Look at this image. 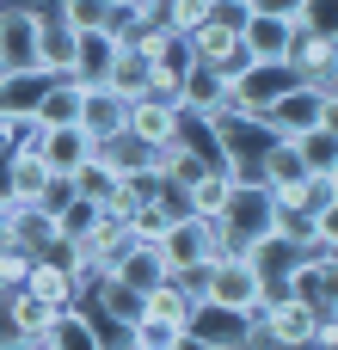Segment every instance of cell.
I'll use <instances>...</instances> for the list:
<instances>
[{"label": "cell", "mask_w": 338, "mask_h": 350, "mask_svg": "<svg viewBox=\"0 0 338 350\" xmlns=\"http://www.w3.org/2000/svg\"><path fill=\"white\" fill-rule=\"evenodd\" d=\"M216 228H222V252H265L271 246V228H277V197L259 178H240L228 191Z\"/></svg>", "instance_id": "6da1fadb"}, {"label": "cell", "mask_w": 338, "mask_h": 350, "mask_svg": "<svg viewBox=\"0 0 338 350\" xmlns=\"http://www.w3.org/2000/svg\"><path fill=\"white\" fill-rule=\"evenodd\" d=\"M216 301L240 308V314H259L265 295H271V271H265V252H216L209 258V289Z\"/></svg>", "instance_id": "7a4b0ae2"}, {"label": "cell", "mask_w": 338, "mask_h": 350, "mask_svg": "<svg viewBox=\"0 0 338 350\" xmlns=\"http://www.w3.org/2000/svg\"><path fill=\"white\" fill-rule=\"evenodd\" d=\"M185 338H191L197 350H228V345H271V338H265V326H259V314H240V308H228V301H216V295L191 301Z\"/></svg>", "instance_id": "3957f363"}, {"label": "cell", "mask_w": 338, "mask_h": 350, "mask_svg": "<svg viewBox=\"0 0 338 350\" xmlns=\"http://www.w3.org/2000/svg\"><path fill=\"white\" fill-rule=\"evenodd\" d=\"M160 252H166V271H191V265H209L222 252V228L209 215H179L166 234H160Z\"/></svg>", "instance_id": "277c9868"}, {"label": "cell", "mask_w": 338, "mask_h": 350, "mask_svg": "<svg viewBox=\"0 0 338 350\" xmlns=\"http://www.w3.org/2000/svg\"><path fill=\"white\" fill-rule=\"evenodd\" d=\"M37 37H43V6H25V0L0 6V74L37 68Z\"/></svg>", "instance_id": "5b68a950"}, {"label": "cell", "mask_w": 338, "mask_h": 350, "mask_svg": "<svg viewBox=\"0 0 338 350\" xmlns=\"http://www.w3.org/2000/svg\"><path fill=\"white\" fill-rule=\"evenodd\" d=\"M277 289H289V295H302V301H314V308H338V252H326V246L302 252V258L283 271Z\"/></svg>", "instance_id": "8992f818"}, {"label": "cell", "mask_w": 338, "mask_h": 350, "mask_svg": "<svg viewBox=\"0 0 338 350\" xmlns=\"http://www.w3.org/2000/svg\"><path fill=\"white\" fill-rule=\"evenodd\" d=\"M320 86H308V80H289L265 111H259V123L271 129V135H302V129H314L320 123Z\"/></svg>", "instance_id": "52a82bcc"}, {"label": "cell", "mask_w": 338, "mask_h": 350, "mask_svg": "<svg viewBox=\"0 0 338 350\" xmlns=\"http://www.w3.org/2000/svg\"><path fill=\"white\" fill-rule=\"evenodd\" d=\"M18 289H31V295H37V301H49V308L80 301V277H74V265H68V246L55 240L49 252H37V258H31V277H25Z\"/></svg>", "instance_id": "ba28073f"}, {"label": "cell", "mask_w": 338, "mask_h": 350, "mask_svg": "<svg viewBox=\"0 0 338 350\" xmlns=\"http://www.w3.org/2000/svg\"><path fill=\"white\" fill-rule=\"evenodd\" d=\"M80 129L92 142H111L129 129V92H117L111 80H86V98H80Z\"/></svg>", "instance_id": "9c48e42d"}, {"label": "cell", "mask_w": 338, "mask_h": 350, "mask_svg": "<svg viewBox=\"0 0 338 350\" xmlns=\"http://www.w3.org/2000/svg\"><path fill=\"white\" fill-rule=\"evenodd\" d=\"M302 25L296 18H277V12H246L240 18V43L252 49V62H289Z\"/></svg>", "instance_id": "30bf717a"}, {"label": "cell", "mask_w": 338, "mask_h": 350, "mask_svg": "<svg viewBox=\"0 0 338 350\" xmlns=\"http://www.w3.org/2000/svg\"><path fill=\"white\" fill-rule=\"evenodd\" d=\"M179 105H185L191 117H222V111H234V80H228L222 68L197 62V68L185 74V86H179Z\"/></svg>", "instance_id": "8fae6325"}, {"label": "cell", "mask_w": 338, "mask_h": 350, "mask_svg": "<svg viewBox=\"0 0 338 350\" xmlns=\"http://www.w3.org/2000/svg\"><path fill=\"white\" fill-rule=\"evenodd\" d=\"M289 74L308 80V86H338V37H320V31H302L296 49H289Z\"/></svg>", "instance_id": "7c38bea8"}, {"label": "cell", "mask_w": 338, "mask_h": 350, "mask_svg": "<svg viewBox=\"0 0 338 350\" xmlns=\"http://www.w3.org/2000/svg\"><path fill=\"white\" fill-rule=\"evenodd\" d=\"M179 123H185V105L179 98H166V92H142V98H129V135H142V142H172L179 135Z\"/></svg>", "instance_id": "4fadbf2b"}, {"label": "cell", "mask_w": 338, "mask_h": 350, "mask_svg": "<svg viewBox=\"0 0 338 350\" xmlns=\"http://www.w3.org/2000/svg\"><path fill=\"white\" fill-rule=\"evenodd\" d=\"M296 74H289V62H252L246 74H234V111H246V117H259L283 86H289Z\"/></svg>", "instance_id": "5bb4252c"}, {"label": "cell", "mask_w": 338, "mask_h": 350, "mask_svg": "<svg viewBox=\"0 0 338 350\" xmlns=\"http://www.w3.org/2000/svg\"><path fill=\"white\" fill-rule=\"evenodd\" d=\"M92 154H99V142H92L80 123H55V129L43 135V166H49L62 185H68V178H74V172H80Z\"/></svg>", "instance_id": "9a60e30c"}, {"label": "cell", "mask_w": 338, "mask_h": 350, "mask_svg": "<svg viewBox=\"0 0 338 350\" xmlns=\"http://www.w3.org/2000/svg\"><path fill=\"white\" fill-rule=\"evenodd\" d=\"M80 98H86V80H80V74H49L31 117L49 123V129H55V123H80Z\"/></svg>", "instance_id": "2e32d148"}, {"label": "cell", "mask_w": 338, "mask_h": 350, "mask_svg": "<svg viewBox=\"0 0 338 350\" xmlns=\"http://www.w3.org/2000/svg\"><path fill=\"white\" fill-rule=\"evenodd\" d=\"M6 320H12V332H18V350H43V332H49V301H37L31 289H6V308H0Z\"/></svg>", "instance_id": "e0dca14e"}, {"label": "cell", "mask_w": 338, "mask_h": 350, "mask_svg": "<svg viewBox=\"0 0 338 350\" xmlns=\"http://www.w3.org/2000/svg\"><path fill=\"white\" fill-rule=\"evenodd\" d=\"M74 49H80V31L62 18V12H43V37H37V68L43 74H74Z\"/></svg>", "instance_id": "ac0fdd59"}, {"label": "cell", "mask_w": 338, "mask_h": 350, "mask_svg": "<svg viewBox=\"0 0 338 350\" xmlns=\"http://www.w3.org/2000/svg\"><path fill=\"white\" fill-rule=\"evenodd\" d=\"M148 68H154V92H166V98H179V86H185V74L197 68V55H191V37L185 31H172L154 55H148Z\"/></svg>", "instance_id": "d6986e66"}, {"label": "cell", "mask_w": 338, "mask_h": 350, "mask_svg": "<svg viewBox=\"0 0 338 350\" xmlns=\"http://www.w3.org/2000/svg\"><path fill=\"white\" fill-rule=\"evenodd\" d=\"M68 185H74L86 203H99V209H117V203H123V172H117L105 154H92V160H86V166L68 178Z\"/></svg>", "instance_id": "ffe728a7"}, {"label": "cell", "mask_w": 338, "mask_h": 350, "mask_svg": "<svg viewBox=\"0 0 338 350\" xmlns=\"http://www.w3.org/2000/svg\"><path fill=\"white\" fill-rule=\"evenodd\" d=\"M123 345H135V350H179V345H191V338H185V320H166V314H135V320L123 326Z\"/></svg>", "instance_id": "44dd1931"}, {"label": "cell", "mask_w": 338, "mask_h": 350, "mask_svg": "<svg viewBox=\"0 0 338 350\" xmlns=\"http://www.w3.org/2000/svg\"><path fill=\"white\" fill-rule=\"evenodd\" d=\"M6 160H12V203H49L62 178L43 166V154H6Z\"/></svg>", "instance_id": "7402d4cb"}, {"label": "cell", "mask_w": 338, "mask_h": 350, "mask_svg": "<svg viewBox=\"0 0 338 350\" xmlns=\"http://www.w3.org/2000/svg\"><path fill=\"white\" fill-rule=\"evenodd\" d=\"M117 49H123V37H117V31H80L74 74H80V80H105V74H111V62H117Z\"/></svg>", "instance_id": "603a6c76"}, {"label": "cell", "mask_w": 338, "mask_h": 350, "mask_svg": "<svg viewBox=\"0 0 338 350\" xmlns=\"http://www.w3.org/2000/svg\"><path fill=\"white\" fill-rule=\"evenodd\" d=\"M99 154H105L123 178L154 172V160H160V148H154V142H142V135H129V129H123V135H111V142H99Z\"/></svg>", "instance_id": "cb8c5ba5"}, {"label": "cell", "mask_w": 338, "mask_h": 350, "mask_svg": "<svg viewBox=\"0 0 338 350\" xmlns=\"http://www.w3.org/2000/svg\"><path fill=\"white\" fill-rule=\"evenodd\" d=\"M117 92H129V98H142V92H154V68H148V55L135 49V43H123L117 49V62H111V74H105Z\"/></svg>", "instance_id": "d4e9b609"}, {"label": "cell", "mask_w": 338, "mask_h": 350, "mask_svg": "<svg viewBox=\"0 0 338 350\" xmlns=\"http://www.w3.org/2000/svg\"><path fill=\"white\" fill-rule=\"evenodd\" d=\"M289 148H296V160H302V172H333L338 166V135L333 129H302V135H289Z\"/></svg>", "instance_id": "484cf974"}, {"label": "cell", "mask_w": 338, "mask_h": 350, "mask_svg": "<svg viewBox=\"0 0 338 350\" xmlns=\"http://www.w3.org/2000/svg\"><path fill=\"white\" fill-rule=\"evenodd\" d=\"M43 80H49V74H37V68L0 74V105H6V117H31V111H37V92H43Z\"/></svg>", "instance_id": "4316f807"}, {"label": "cell", "mask_w": 338, "mask_h": 350, "mask_svg": "<svg viewBox=\"0 0 338 350\" xmlns=\"http://www.w3.org/2000/svg\"><path fill=\"white\" fill-rule=\"evenodd\" d=\"M228 191H234V178H228L222 166H209L197 185H185V203H191V215H209V221H216L222 203H228Z\"/></svg>", "instance_id": "83f0119b"}, {"label": "cell", "mask_w": 338, "mask_h": 350, "mask_svg": "<svg viewBox=\"0 0 338 350\" xmlns=\"http://www.w3.org/2000/svg\"><path fill=\"white\" fill-rule=\"evenodd\" d=\"M31 246H18V240H0V289H18L25 277H31Z\"/></svg>", "instance_id": "f1b7e54d"}, {"label": "cell", "mask_w": 338, "mask_h": 350, "mask_svg": "<svg viewBox=\"0 0 338 350\" xmlns=\"http://www.w3.org/2000/svg\"><path fill=\"white\" fill-rule=\"evenodd\" d=\"M302 31H320V37H338V0H302Z\"/></svg>", "instance_id": "f546056e"}, {"label": "cell", "mask_w": 338, "mask_h": 350, "mask_svg": "<svg viewBox=\"0 0 338 350\" xmlns=\"http://www.w3.org/2000/svg\"><path fill=\"white\" fill-rule=\"evenodd\" d=\"M209 12H216V0H166V25L172 31H197Z\"/></svg>", "instance_id": "4dcf8cb0"}, {"label": "cell", "mask_w": 338, "mask_h": 350, "mask_svg": "<svg viewBox=\"0 0 338 350\" xmlns=\"http://www.w3.org/2000/svg\"><path fill=\"white\" fill-rule=\"evenodd\" d=\"M314 228H320V246H326V252H338V203L314 209Z\"/></svg>", "instance_id": "1f68e13d"}, {"label": "cell", "mask_w": 338, "mask_h": 350, "mask_svg": "<svg viewBox=\"0 0 338 350\" xmlns=\"http://www.w3.org/2000/svg\"><path fill=\"white\" fill-rule=\"evenodd\" d=\"M252 12H277V18H302V0H252Z\"/></svg>", "instance_id": "d6a6232c"}, {"label": "cell", "mask_w": 338, "mask_h": 350, "mask_svg": "<svg viewBox=\"0 0 338 350\" xmlns=\"http://www.w3.org/2000/svg\"><path fill=\"white\" fill-rule=\"evenodd\" d=\"M320 129L338 135V86H326V98H320Z\"/></svg>", "instance_id": "836d02e7"}, {"label": "cell", "mask_w": 338, "mask_h": 350, "mask_svg": "<svg viewBox=\"0 0 338 350\" xmlns=\"http://www.w3.org/2000/svg\"><path fill=\"white\" fill-rule=\"evenodd\" d=\"M0 203H12V160L0 154Z\"/></svg>", "instance_id": "e575fe53"}, {"label": "cell", "mask_w": 338, "mask_h": 350, "mask_svg": "<svg viewBox=\"0 0 338 350\" xmlns=\"http://www.w3.org/2000/svg\"><path fill=\"white\" fill-rule=\"evenodd\" d=\"M12 123H18V117H0V154L12 148Z\"/></svg>", "instance_id": "d590c367"}, {"label": "cell", "mask_w": 338, "mask_h": 350, "mask_svg": "<svg viewBox=\"0 0 338 350\" xmlns=\"http://www.w3.org/2000/svg\"><path fill=\"white\" fill-rule=\"evenodd\" d=\"M0 117H6V105H0Z\"/></svg>", "instance_id": "8d00e7d4"}, {"label": "cell", "mask_w": 338, "mask_h": 350, "mask_svg": "<svg viewBox=\"0 0 338 350\" xmlns=\"http://www.w3.org/2000/svg\"><path fill=\"white\" fill-rule=\"evenodd\" d=\"M326 314H338V308H326Z\"/></svg>", "instance_id": "74e56055"}, {"label": "cell", "mask_w": 338, "mask_h": 350, "mask_svg": "<svg viewBox=\"0 0 338 350\" xmlns=\"http://www.w3.org/2000/svg\"><path fill=\"white\" fill-rule=\"evenodd\" d=\"M246 6H252V0H246Z\"/></svg>", "instance_id": "f35d334b"}]
</instances>
